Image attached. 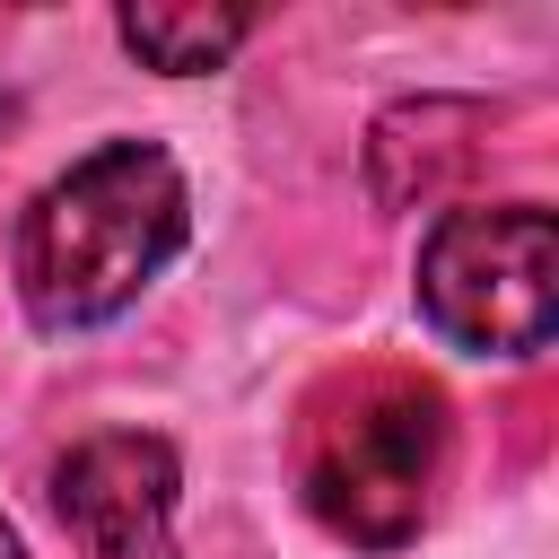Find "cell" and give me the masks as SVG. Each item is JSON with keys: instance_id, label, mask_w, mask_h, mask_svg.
I'll return each mask as SVG.
<instances>
[{"instance_id": "4", "label": "cell", "mask_w": 559, "mask_h": 559, "mask_svg": "<svg viewBox=\"0 0 559 559\" xmlns=\"http://www.w3.org/2000/svg\"><path fill=\"white\" fill-rule=\"evenodd\" d=\"M52 507L79 533L87 559H166V515H175V454L166 437L105 428L61 454Z\"/></svg>"}, {"instance_id": "7", "label": "cell", "mask_w": 559, "mask_h": 559, "mask_svg": "<svg viewBox=\"0 0 559 559\" xmlns=\"http://www.w3.org/2000/svg\"><path fill=\"white\" fill-rule=\"evenodd\" d=\"M0 559H26V550H17V533H9V515H0Z\"/></svg>"}, {"instance_id": "2", "label": "cell", "mask_w": 559, "mask_h": 559, "mask_svg": "<svg viewBox=\"0 0 559 559\" xmlns=\"http://www.w3.org/2000/svg\"><path fill=\"white\" fill-rule=\"evenodd\" d=\"M550 271H559V236L542 201L454 210L419 245V306L472 358H533L559 323Z\"/></svg>"}, {"instance_id": "3", "label": "cell", "mask_w": 559, "mask_h": 559, "mask_svg": "<svg viewBox=\"0 0 559 559\" xmlns=\"http://www.w3.org/2000/svg\"><path fill=\"white\" fill-rule=\"evenodd\" d=\"M437 445H445L437 393L402 384V376H376V384L349 393V411L314 419L306 489H314V507H323L332 533L384 550V542H402L419 524L428 480H437Z\"/></svg>"}, {"instance_id": "1", "label": "cell", "mask_w": 559, "mask_h": 559, "mask_svg": "<svg viewBox=\"0 0 559 559\" xmlns=\"http://www.w3.org/2000/svg\"><path fill=\"white\" fill-rule=\"evenodd\" d=\"M183 245V175L148 140H105L17 218V297L44 332L105 323Z\"/></svg>"}, {"instance_id": "6", "label": "cell", "mask_w": 559, "mask_h": 559, "mask_svg": "<svg viewBox=\"0 0 559 559\" xmlns=\"http://www.w3.org/2000/svg\"><path fill=\"white\" fill-rule=\"evenodd\" d=\"M245 9H122V44L148 61V70H210L245 44Z\"/></svg>"}, {"instance_id": "5", "label": "cell", "mask_w": 559, "mask_h": 559, "mask_svg": "<svg viewBox=\"0 0 559 559\" xmlns=\"http://www.w3.org/2000/svg\"><path fill=\"white\" fill-rule=\"evenodd\" d=\"M480 114L472 105H445V96H428V105H402V114H384L376 122V140H367V175H376V201L384 210H411V201H437L472 157H480Z\"/></svg>"}]
</instances>
